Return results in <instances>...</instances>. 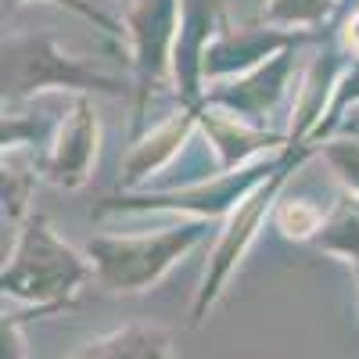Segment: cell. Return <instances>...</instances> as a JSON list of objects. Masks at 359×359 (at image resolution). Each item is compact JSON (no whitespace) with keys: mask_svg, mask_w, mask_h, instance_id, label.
Instances as JSON below:
<instances>
[{"mask_svg":"<svg viewBox=\"0 0 359 359\" xmlns=\"http://www.w3.org/2000/svg\"><path fill=\"white\" fill-rule=\"evenodd\" d=\"M43 86H69V90H126L118 79L101 76L97 69L83 65L79 57H69L54 47L47 36H22L4 43V97L18 101Z\"/></svg>","mask_w":359,"mask_h":359,"instance_id":"6da1fadb","label":"cell"},{"mask_svg":"<svg viewBox=\"0 0 359 359\" xmlns=\"http://www.w3.org/2000/svg\"><path fill=\"white\" fill-rule=\"evenodd\" d=\"M79 277H83V262L72 255V248L57 241L47 219L40 216L29 219V226L22 230V241L11 255V266L4 269V287L29 298H47V294H62L76 287Z\"/></svg>","mask_w":359,"mask_h":359,"instance_id":"7a4b0ae2","label":"cell"},{"mask_svg":"<svg viewBox=\"0 0 359 359\" xmlns=\"http://www.w3.org/2000/svg\"><path fill=\"white\" fill-rule=\"evenodd\" d=\"M201 237V226H176L155 237H94L90 241V255L97 259L101 277L111 287H140L147 280H155L162 269L187 252Z\"/></svg>","mask_w":359,"mask_h":359,"instance_id":"3957f363","label":"cell"},{"mask_svg":"<svg viewBox=\"0 0 359 359\" xmlns=\"http://www.w3.org/2000/svg\"><path fill=\"white\" fill-rule=\"evenodd\" d=\"M97 162V115L86 97H76L65 123L57 126L50 158H47V180L57 187H83L90 180V169Z\"/></svg>","mask_w":359,"mask_h":359,"instance_id":"277c9868","label":"cell"},{"mask_svg":"<svg viewBox=\"0 0 359 359\" xmlns=\"http://www.w3.org/2000/svg\"><path fill=\"white\" fill-rule=\"evenodd\" d=\"M176 22H180V0H133L130 8V33L137 47V69H140V90L165 79L169 47L176 43Z\"/></svg>","mask_w":359,"mask_h":359,"instance_id":"5b68a950","label":"cell"},{"mask_svg":"<svg viewBox=\"0 0 359 359\" xmlns=\"http://www.w3.org/2000/svg\"><path fill=\"white\" fill-rule=\"evenodd\" d=\"M287 69H291V54L280 50L273 65H262L255 76L233 83L230 90H219V94H212V101L226 104L233 111H241L245 118H255V115H262L269 104L280 97V90H284L280 83L287 79Z\"/></svg>","mask_w":359,"mask_h":359,"instance_id":"8992f818","label":"cell"},{"mask_svg":"<svg viewBox=\"0 0 359 359\" xmlns=\"http://www.w3.org/2000/svg\"><path fill=\"white\" fill-rule=\"evenodd\" d=\"M291 43H294V36H287V33H237V36L226 33L212 47H205L201 72L216 76V72H226L233 65H255L259 57H266L269 50L291 47Z\"/></svg>","mask_w":359,"mask_h":359,"instance_id":"52a82bcc","label":"cell"},{"mask_svg":"<svg viewBox=\"0 0 359 359\" xmlns=\"http://www.w3.org/2000/svg\"><path fill=\"white\" fill-rule=\"evenodd\" d=\"M191 118H194V111H184V115H176V118H169L165 126H158V130H151L137 147H133V155L126 158V184H137V180H144L147 172H155L180 144H184V137H187V130H191Z\"/></svg>","mask_w":359,"mask_h":359,"instance_id":"ba28073f","label":"cell"},{"mask_svg":"<svg viewBox=\"0 0 359 359\" xmlns=\"http://www.w3.org/2000/svg\"><path fill=\"white\" fill-rule=\"evenodd\" d=\"M205 133L212 137V144L219 147L223 155V165H237L245 162L248 151H255V147L262 144H277V137L269 133H255L245 126V118H233V115H205Z\"/></svg>","mask_w":359,"mask_h":359,"instance_id":"9c48e42d","label":"cell"},{"mask_svg":"<svg viewBox=\"0 0 359 359\" xmlns=\"http://www.w3.org/2000/svg\"><path fill=\"white\" fill-rule=\"evenodd\" d=\"M79 359H169V348H165V338L158 331L133 327V331H123V334L94 345Z\"/></svg>","mask_w":359,"mask_h":359,"instance_id":"30bf717a","label":"cell"},{"mask_svg":"<svg viewBox=\"0 0 359 359\" xmlns=\"http://www.w3.org/2000/svg\"><path fill=\"white\" fill-rule=\"evenodd\" d=\"M316 245L331 248V252H345L359 262V198L345 194L338 201L331 219H323V226L316 233Z\"/></svg>","mask_w":359,"mask_h":359,"instance_id":"8fae6325","label":"cell"},{"mask_svg":"<svg viewBox=\"0 0 359 359\" xmlns=\"http://www.w3.org/2000/svg\"><path fill=\"white\" fill-rule=\"evenodd\" d=\"M334 11V0H266L262 18L269 25H320Z\"/></svg>","mask_w":359,"mask_h":359,"instance_id":"7c38bea8","label":"cell"},{"mask_svg":"<svg viewBox=\"0 0 359 359\" xmlns=\"http://www.w3.org/2000/svg\"><path fill=\"white\" fill-rule=\"evenodd\" d=\"M277 226L287 233V237H313L320 226H323V216L320 208L309 205V201H284L277 208Z\"/></svg>","mask_w":359,"mask_h":359,"instance_id":"4fadbf2b","label":"cell"},{"mask_svg":"<svg viewBox=\"0 0 359 359\" xmlns=\"http://www.w3.org/2000/svg\"><path fill=\"white\" fill-rule=\"evenodd\" d=\"M29 194H33V172L8 158L4 162V208L11 212V219H18V212L29 201Z\"/></svg>","mask_w":359,"mask_h":359,"instance_id":"5bb4252c","label":"cell"},{"mask_svg":"<svg viewBox=\"0 0 359 359\" xmlns=\"http://www.w3.org/2000/svg\"><path fill=\"white\" fill-rule=\"evenodd\" d=\"M359 101V57H355V62H352V69L338 79V86H334V97H331V108H327V118H323V123L313 130L316 137L323 133V130H331L334 123H338V118H341V111L348 108V104H355Z\"/></svg>","mask_w":359,"mask_h":359,"instance_id":"9a60e30c","label":"cell"},{"mask_svg":"<svg viewBox=\"0 0 359 359\" xmlns=\"http://www.w3.org/2000/svg\"><path fill=\"white\" fill-rule=\"evenodd\" d=\"M327 158L352 191H359V144H327Z\"/></svg>","mask_w":359,"mask_h":359,"instance_id":"2e32d148","label":"cell"},{"mask_svg":"<svg viewBox=\"0 0 359 359\" xmlns=\"http://www.w3.org/2000/svg\"><path fill=\"white\" fill-rule=\"evenodd\" d=\"M345 43H348V50L359 57V11L345 22Z\"/></svg>","mask_w":359,"mask_h":359,"instance_id":"e0dca14e","label":"cell"}]
</instances>
